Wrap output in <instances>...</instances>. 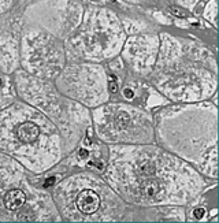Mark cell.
Instances as JSON below:
<instances>
[{"label": "cell", "instance_id": "obj_1", "mask_svg": "<svg viewBox=\"0 0 219 223\" xmlns=\"http://www.w3.org/2000/svg\"><path fill=\"white\" fill-rule=\"evenodd\" d=\"M131 156H126L122 149L119 185H115L123 197L136 203H164L179 201L189 196L181 185L186 179H199L193 171L181 162L153 148H125Z\"/></svg>", "mask_w": 219, "mask_h": 223}, {"label": "cell", "instance_id": "obj_2", "mask_svg": "<svg viewBox=\"0 0 219 223\" xmlns=\"http://www.w3.org/2000/svg\"><path fill=\"white\" fill-rule=\"evenodd\" d=\"M77 207L79 211L86 215L95 214L100 207V197L93 190L85 189L77 196Z\"/></svg>", "mask_w": 219, "mask_h": 223}, {"label": "cell", "instance_id": "obj_3", "mask_svg": "<svg viewBox=\"0 0 219 223\" xmlns=\"http://www.w3.org/2000/svg\"><path fill=\"white\" fill-rule=\"evenodd\" d=\"M18 140L21 142H23V145L27 144H33L40 136V129L37 125H34L33 122H23L21 126L18 127Z\"/></svg>", "mask_w": 219, "mask_h": 223}, {"label": "cell", "instance_id": "obj_4", "mask_svg": "<svg viewBox=\"0 0 219 223\" xmlns=\"http://www.w3.org/2000/svg\"><path fill=\"white\" fill-rule=\"evenodd\" d=\"M25 203V193L19 189H14L11 192H8L4 197V204L8 209H18L19 207H22Z\"/></svg>", "mask_w": 219, "mask_h": 223}, {"label": "cell", "instance_id": "obj_5", "mask_svg": "<svg viewBox=\"0 0 219 223\" xmlns=\"http://www.w3.org/2000/svg\"><path fill=\"white\" fill-rule=\"evenodd\" d=\"M204 212H205V211H204L203 208H196V209L193 211V216L197 218V219H201V218L204 216Z\"/></svg>", "mask_w": 219, "mask_h": 223}, {"label": "cell", "instance_id": "obj_6", "mask_svg": "<svg viewBox=\"0 0 219 223\" xmlns=\"http://www.w3.org/2000/svg\"><path fill=\"white\" fill-rule=\"evenodd\" d=\"M52 184H55V177H49V178L45 181V184H44V186H51Z\"/></svg>", "mask_w": 219, "mask_h": 223}, {"label": "cell", "instance_id": "obj_7", "mask_svg": "<svg viewBox=\"0 0 219 223\" xmlns=\"http://www.w3.org/2000/svg\"><path fill=\"white\" fill-rule=\"evenodd\" d=\"M123 94H125L127 99H131V97H133V91H130V89H125V91H123Z\"/></svg>", "mask_w": 219, "mask_h": 223}, {"label": "cell", "instance_id": "obj_8", "mask_svg": "<svg viewBox=\"0 0 219 223\" xmlns=\"http://www.w3.org/2000/svg\"><path fill=\"white\" fill-rule=\"evenodd\" d=\"M109 86H111V92H116V84H115L114 80L111 81V85H109Z\"/></svg>", "mask_w": 219, "mask_h": 223}, {"label": "cell", "instance_id": "obj_9", "mask_svg": "<svg viewBox=\"0 0 219 223\" xmlns=\"http://www.w3.org/2000/svg\"><path fill=\"white\" fill-rule=\"evenodd\" d=\"M79 156H81V157H86L88 156V152L85 151V149H81V152H79Z\"/></svg>", "mask_w": 219, "mask_h": 223}, {"label": "cell", "instance_id": "obj_10", "mask_svg": "<svg viewBox=\"0 0 219 223\" xmlns=\"http://www.w3.org/2000/svg\"><path fill=\"white\" fill-rule=\"evenodd\" d=\"M0 84H2V80H0Z\"/></svg>", "mask_w": 219, "mask_h": 223}]
</instances>
